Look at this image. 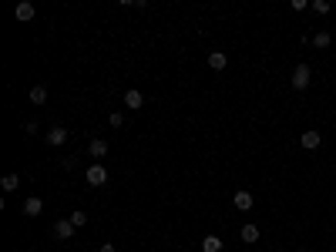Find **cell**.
Masks as SVG:
<instances>
[{
    "mask_svg": "<svg viewBox=\"0 0 336 252\" xmlns=\"http://www.w3.org/2000/svg\"><path fill=\"white\" fill-rule=\"evenodd\" d=\"M84 179H88L91 188H101V185H108V168H104L101 162H91L88 171H84Z\"/></svg>",
    "mask_w": 336,
    "mask_h": 252,
    "instance_id": "obj_1",
    "label": "cell"
},
{
    "mask_svg": "<svg viewBox=\"0 0 336 252\" xmlns=\"http://www.w3.org/2000/svg\"><path fill=\"white\" fill-rule=\"evenodd\" d=\"M289 84H293L296 91H306V88L313 84V67H309V64H296V71H293Z\"/></svg>",
    "mask_w": 336,
    "mask_h": 252,
    "instance_id": "obj_2",
    "label": "cell"
},
{
    "mask_svg": "<svg viewBox=\"0 0 336 252\" xmlns=\"http://www.w3.org/2000/svg\"><path fill=\"white\" fill-rule=\"evenodd\" d=\"M299 145H303L306 152H316V148L323 145V135H320V131H303V138H299Z\"/></svg>",
    "mask_w": 336,
    "mask_h": 252,
    "instance_id": "obj_3",
    "label": "cell"
},
{
    "mask_svg": "<svg viewBox=\"0 0 336 252\" xmlns=\"http://www.w3.org/2000/svg\"><path fill=\"white\" fill-rule=\"evenodd\" d=\"M232 202H235V209H239V212H249V209H252V202H256V198H252V192H249V188H239V192H235V198H232Z\"/></svg>",
    "mask_w": 336,
    "mask_h": 252,
    "instance_id": "obj_4",
    "label": "cell"
},
{
    "mask_svg": "<svg viewBox=\"0 0 336 252\" xmlns=\"http://www.w3.org/2000/svg\"><path fill=\"white\" fill-rule=\"evenodd\" d=\"M54 236L61 239V242L74 239V225H71V219H61V222H54Z\"/></svg>",
    "mask_w": 336,
    "mask_h": 252,
    "instance_id": "obj_5",
    "label": "cell"
},
{
    "mask_svg": "<svg viewBox=\"0 0 336 252\" xmlns=\"http://www.w3.org/2000/svg\"><path fill=\"white\" fill-rule=\"evenodd\" d=\"M67 138H71V131H67V128H61V124H54V128L47 131V145H64Z\"/></svg>",
    "mask_w": 336,
    "mask_h": 252,
    "instance_id": "obj_6",
    "label": "cell"
},
{
    "mask_svg": "<svg viewBox=\"0 0 336 252\" xmlns=\"http://www.w3.org/2000/svg\"><path fill=\"white\" fill-rule=\"evenodd\" d=\"M141 105H145L141 91H135V88H128V91H125V108H128V111H138Z\"/></svg>",
    "mask_w": 336,
    "mask_h": 252,
    "instance_id": "obj_7",
    "label": "cell"
},
{
    "mask_svg": "<svg viewBox=\"0 0 336 252\" xmlns=\"http://www.w3.org/2000/svg\"><path fill=\"white\" fill-rule=\"evenodd\" d=\"M40 212H44V202H40L37 195H31V198L24 202V215H27V219H37Z\"/></svg>",
    "mask_w": 336,
    "mask_h": 252,
    "instance_id": "obj_8",
    "label": "cell"
},
{
    "mask_svg": "<svg viewBox=\"0 0 336 252\" xmlns=\"http://www.w3.org/2000/svg\"><path fill=\"white\" fill-rule=\"evenodd\" d=\"M34 14H37V10H34L31 0H20V4H17V10H14L17 20H34Z\"/></svg>",
    "mask_w": 336,
    "mask_h": 252,
    "instance_id": "obj_9",
    "label": "cell"
},
{
    "mask_svg": "<svg viewBox=\"0 0 336 252\" xmlns=\"http://www.w3.org/2000/svg\"><path fill=\"white\" fill-rule=\"evenodd\" d=\"M309 44H313V47H316V51H326L329 44H333V37H329L326 31H316V34H313V37H309Z\"/></svg>",
    "mask_w": 336,
    "mask_h": 252,
    "instance_id": "obj_10",
    "label": "cell"
},
{
    "mask_svg": "<svg viewBox=\"0 0 336 252\" xmlns=\"http://www.w3.org/2000/svg\"><path fill=\"white\" fill-rule=\"evenodd\" d=\"M225 64H229V57H225L222 51H212V54H208V67H212V71H225Z\"/></svg>",
    "mask_w": 336,
    "mask_h": 252,
    "instance_id": "obj_11",
    "label": "cell"
},
{
    "mask_svg": "<svg viewBox=\"0 0 336 252\" xmlns=\"http://www.w3.org/2000/svg\"><path fill=\"white\" fill-rule=\"evenodd\" d=\"M88 152H91V158H104V155H108V141H104V138H91Z\"/></svg>",
    "mask_w": 336,
    "mask_h": 252,
    "instance_id": "obj_12",
    "label": "cell"
},
{
    "mask_svg": "<svg viewBox=\"0 0 336 252\" xmlns=\"http://www.w3.org/2000/svg\"><path fill=\"white\" fill-rule=\"evenodd\" d=\"M202 252H222V239H219V236H205V239H202Z\"/></svg>",
    "mask_w": 336,
    "mask_h": 252,
    "instance_id": "obj_13",
    "label": "cell"
},
{
    "mask_svg": "<svg viewBox=\"0 0 336 252\" xmlns=\"http://www.w3.org/2000/svg\"><path fill=\"white\" fill-rule=\"evenodd\" d=\"M239 239L242 242H259V225H242Z\"/></svg>",
    "mask_w": 336,
    "mask_h": 252,
    "instance_id": "obj_14",
    "label": "cell"
},
{
    "mask_svg": "<svg viewBox=\"0 0 336 252\" xmlns=\"http://www.w3.org/2000/svg\"><path fill=\"white\" fill-rule=\"evenodd\" d=\"M31 101H34V105H44V101H47V88H44V84H34V88H31Z\"/></svg>",
    "mask_w": 336,
    "mask_h": 252,
    "instance_id": "obj_15",
    "label": "cell"
},
{
    "mask_svg": "<svg viewBox=\"0 0 336 252\" xmlns=\"http://www.w3.org/2000/svg\"><path fill=\"white\" fill-rule=\"evenodd\" d=\"M17 185H20L17 175H4V179H0V188H4V192H17Z\"/></svg>",
    "mask_w": 336,
    "mask_h": 252,
    "instance_id": "obj_16",
    "label": "cell"
},
{
    "mask_svg": "<svg viewBox=\"0 0 336 252\" xmlns=\"http://www.w3.org/2000/svg\"><path fill=\"white\" fill-rule=\"evenodd\" d=\"M67 219H71V225H74V229L88 225V215H84V212H74V215H67Z\"/></svg>",
    "mask_w": 336,
    "mask_h": 252,
    "instance_id": "obj_17",
    "label": "cell"
},
{
    "mask_svg": "<svg viewBox=\"0 0 336 252\" xmlns=\"http://www.w3.org/2000/svg\"><path fill=\"white\" fill-rule=\"evenodd\" d=\"M108 124H111V128H121V124H125V114H121V111H114L111 118H108Z\"/></svg>",
    "mask_w": 336,
    "mask_h": 252,
    "instance_id": "obj_18",
    "label": "cell"
},
{
    "mask_svg": "<svg viewBox=\"0 0 336 252\" xmlns=\"http://www.w3.org/2000/svg\"><path fill=\"white\" fill-rule=\"evenodd\" d=\"M313 10H316V14H329V10H333V7H329L326 0H316V4H313Z\"/></svg>",
    "mask_w": 336,
    "mask_h": 252,
    "instance_id": "obj_19",
    "label": "cell"
},
{
    "mask_svg": "<svg viewBox=\"0 0 336 252\" xmlns=\"http://www.w3.org/2000/svg\"><path fill=\"white\" fill-rule=\"evenodd\" d=\"M98 252H118V249H114V242H101V249H98Z\"/></svg>",
    "mask_w": 336,
    "mask_h": 252,
    "instance_id": "obj_20",
    "label": "cell"
},
{
    "mask_svg": "<svg viewBox=\"0 0 336 252\" xmlns=\"http://www.w3.org/2000/svg\"><path fill=\"white\" fill-rule=\"evenodd\" d=\"M299 252H306V249H299Z\"/></svg>",
    "mask_w": 336,
    "mask_h": 252,
    "instance_id": "obj_21",
    "label": "cell"
}]
</instances>
